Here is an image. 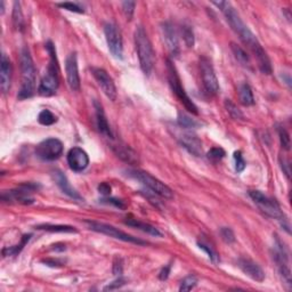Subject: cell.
I'll use <instances>...</instances> for the list:
<instances>
[{"label": "cell", "instance_id": "6da1fadb", "mask_svg": "<svg viewBox=\"0 0 292 292\" xmlns=\"http://www.w3.org/2000/svg\"><path fill=\"white\" fill-rule=\"evenodd\" d=\"M214 6L218 7L222 10V13L225 15L226 21L228 22L230 26L232 28L233 31L240 36L241 42L244 46H246L252 52V55L257 60L258 68L264 74H270L273 68H272L270 60L267 55L265 50L262 47L260 42H258L257 36H256L248 26L243 23L240 15L235 10V8L232 6L230 2H212Z\"/></svg>", "mask_w": 292, "mask_h": 292}, {"label": "cell", "instance_id": "7a4b0ae2", "mask_svg": "<svg viewBox=\"0 0 292 292\" xmlns=\"http://www.w3.org/2000/svg\"><path fill=\"white\" fill-rule=\"evenodd\" d=\"M20 64H21V88L18 92V100H23L30 98L36 92V66L32 56L28 48H23L20 54Z\"/></svg>", "mask_w": 292, "mask_h": 292}, {"label": "cell", "instance_id": "3957f363", "mask_svg": "<svg viewBox=\"0 0 292 292\" xmlns=\"http://www.w3.org/2000/svg\"><path fill=\"white\" fill-rule=\"evenodd\" d=\"M46 50L50 54V64H48L47 71L44 73L42 81H40L39 88H38V94L50 97L54 95L56 90L58 89L60 86V78H58V58H56V50L55 46L52 44V42H48L46 44Z\"/></svg>", "mask_w": 292, "mask_h": 292}, {"label": "cell", "instance_id": "277c9868", "mask_svg": "<svg viewBox=\"0 0 292 292\" xmlns=\"http://www.w3.org/2000/svg\"><path fill=\"white\" fill-rule=\"evenodd\" d=\"M135 46L142 71L150 76L154 66V50L143 26H138L135 31Z\"/></svg>", "mask_w": 292, "mask_h": 292}, {"label": "cell", "instance_id": "5b68a950", "mask_svg": "<svg viewBox=\"0 0 292 292\" xmlns=\"http://www.w3.org/2000/svg\"><path fill=\"white\" fill-rule=\"evenodd\" d=\"M127 174L129 177H132L134 178V180L142 182L145 188H148L151 192L156 194L158 196H161L164 198H174V192L172 190V188L166 185L164 182H162L161 180H158V178L150 175L148 172H143V170H138V169H129L127 170Z\"/></svg>", "mask_w": 292, "mask_h": 292}, {"label": "cell", "instance_id": "8992f818", "mask_svg": "<svg viewBox=\"0 0 292 292\" xmlns=\"http://www.w3.org/2000/svg\"><path fill=\"white\" fill-rule=\"evenodd\" d=\"M167 72H168V81H169L170 88H172L174 94L176 95L178 100L184 105L185 108L188 110L190 113L198 116V111L196 105L194 104L193 100L190 98L188 94H186L185 89L182 86L180 78V76H178L176 68L169 60H167Z\"/></svg>", "mask_w": 292, "mask_h": 292}, {"label": "cell", "instance_id": "52a82bcc", "mask_svg": "<svg viewBox=\"0 0 292 292\" xmlns=\"http://www.w3.org/2000/svg\"><path fill=\"white\" fill-rule=\"evenodd\" d=\"M249 196L264 214H267V216L270 218L283 222V225H284V222H286V214H283L281 206H280L276 201L266 196L265 194L259 192V190H249Z\"/></svg>", "mask_w": 292, "mask_h": 292}, {"label": "cell", "instance_id": "ba28073f", "mask_svg": "<svg viewBox=\"0 0 292 292\" xmlns=\"http://www.w3.org/2000/svg\"><path fill=\"white\" fill-rule=\"evenodd\" d=\"M84 224L87 225L89 230H94V232L108 235L110 238H114L116 240H121L124 242H128V243H134V244L137 246H145L148 244V242H145L143 240H140L132 235H129L127 233L122 232V230L116 228L114 226L108 225V224H104V222H94V220H84Z\"/></svg>", "mask_w": 292, "mask_h": 292}, {"label": "cell", "instance_id": "9c48e42d", "mask_svg": "<svg viewBox=\"0 0 292 292\" xmlns=\"http://www.w3.org/2000/svg\"><path fill=\"white\" fill-rule=\"evenodd\" d=\"M274 262L276 264L278 270L280 275L282 276L284 284L288 286V288H291V270L289 265V254L284 246L282 244L280 240L276 238V242L274 244V252H273Z\"/></svg>", "mask_w": 292, "mask_h": 292}, {"label": "cell", "instance_id": "30bf717a", "mask_svg": "<svg viewBox=\"0 0 292 292\" xmlns=\"http://www.w3.org/2000/svg\"><path fill=\"white\" fill-rule=\"evenodd\" d=\"M63 153V143L58 138H48L39 143L36 148V154L40 159L52 161L58 159Z\"/></svg>", "mask_w": 292, "mask_h": 292}, {"label": "cell", "instance_id": "8fae6325", "mask_svg": "<svg viewBox=\"0 0 292 292\" xmlns=\"http://www.w3.org/2000/svg\"><path fill=\"white\" fill-rule=\"evenodd\" d=\"M200 68L202 81H204V86L206 92H209L210 95L218 94L219 82L216 73H214L212 60L206 58V56H202L200 58Z\"/></svg>", "mask_w": 292, "mask_h": 292}, {"label": "cell", "instance_id": "7c38bea8", "mask_svg": "<svg viewBox=\"0 0 292 292\" xmlns=\"http://www.w3.org/2000/svg\"><path fill=\"white\" fill-rule=\"evenodd\" d=\"M104 34L106 39V44L111 54L116 58L121 60L124 55V44L122 38H121L120 31L118 30L116 24L106 23L104 26Z\"/></svg>", "mask_w": 292, "mask_h": 292}, {"label": "cell", "instance_id": "4fadbf2b", "mask_svg": "<svg viewBox=\"0 0 292 292\" xmlns=\"http://www.w3.org/2000/svg\"><path fill=\"white\" fill-rule=\"evenodd\" d=\"M92 73L94 76L97 84L100 87L108 98L111 100H116L118 96L116 87L114 82H113V79L108 76V73L104 68H92Z\"/></svg>", "mask_w": 292, "mask_h": 292}, {"label": "cell", "instance_id": "5bb4252c", "mask_svg": "<svg viewBox=\"0 0 292 292\" xmlns=\"http://www.w3.org/2000/svg\"><path fill=\"white\" fill-rule=\"evenodd\" d=\"M36 190L34 185L26 184L21 188L14 190H8V192H2V200L7 202H18L22 204H31L34 202V198L31 196L32 190Z\"/></svg>", "mask_w": 292, "mask_h": 292}, {"label": "cell", "instance_id": "9a60e30c", "mask_svg": "<svg viewBox=\"0 0 292 292\" xmlns=\"http://www.w3.org/2000/svg\"><path fill=\"white\" fill-rule=\"evenodd\" d=\"M66 72L68 87H70L71 90L73 92H79L81 82L78 68V58H76V52H71V54L66 58Z\"/></svg>", "mask_w": 292, "mask_h": 292}, {"label": "cell", "instance_id": "2e32d148", "mask_svg": "<svg viewBox=\"0 0 292 292\" xmlns=\"http://www.w3.org/2000/svg\"><path fill=\"white\" fill-rule=\"evenodd\" d=\"M161 31L162 36H164L166 46H167L170 55H172V58H177L180 52V47L175 26H174L170 22H164L161 26Z\"/></svg>", "mask_w": 292, "mask_h": 292}, {"label": "cell", "instance_id": "e0dca14e", "mask_svg": "<svg viewBox=\"0 0 292 292\" xmlns=\"http://www.w3.org/2000/svg\"><path fill=\"white\" fill-rule=\"evenodd\" d=\"M68 164L73 172H82L89 164V156L81 148H73L68 153Z\"/></svg>", "mask_w": 292, "mask_h": 292}, {"label": "cell", "instance_id": "ac0fdd59", "mask_svg": "<svg viewBox=\"0 0 292 292\" xmlns=\"http://www.w3.org/2000/svg\"><path fill=\"white\" fill-rule=\"evenodd\" d=\"M238 266L244 273L246 276L256 282H262L265 280V273L257 262L251 260L249 258H240L238 260Z\"/></svg>", "mask_w": 292, "mask_h": 292}, {"label": "cell", "instance_id": "d6986e66", "mask_svg": "<svg viewBox=\"0 0 292 292\" xmlns=\"http://www.w3.org/2000/svg\"><path fill=\"white\" fill-rule=\"evenodd\" d=\"M12 76H13V68H12L10 60L6 54H2V60H0V88H2L4 94L10 92Z\"/></svg>", "mask_w": 292, "mask_h": 292}, {"label": "cell", "instance_id": "ffe728a7", "mask_svg": "<svg viewBox=\"0 0 292 292\" xmlns=\"http://www.w3.org/2000/svg\"><path fill=\"white\" fill-rule=\"evenodd\" d=\"M180 143L182 148L188 150V151L196 156H201L204 154V148H202V142L196 135L192 132H186L180 137Z\"/></svg>", "mask_w": 292, "mask_h": 292}, {"label": "cell", "instance_id": "44dd1931", "mask_svg": "<svg viewBox=\"0 0 292 292\" xmlns=\"http://www.w3.org/2000/svg\"><path fill=\"white\" fill-rule=\"evenodd\" d=\"M52 178H54L56 185L58 186L64 194H66L68 196H70L71 198H73V200L84 201L82 196H81L80 194L72 188L71 184L68 180L66 176L64 175L62 172H60V170H55V172H52Z\"/></svg>", "mask_w": 292, "mask_h": 292}, {"label": "cell", "instance_id": "7402d4cb", "mask_svg": "<svg viewBox=\"0 0 292 292\" xmlns=\"http://www.w3.org/2000/svg\"><path fill=\"white\" fill-rule=\"evenodd\" d=\"M94 108H95V116H96V124L98 130L105 135L108 138H113V134L111 128H110L108 121L105 116L103 105L100 104L98 100H94Z\"/></svg>", "mask_w": 292, "mask_h": 292}, {"label": "cell", "instance_id": "603a6c76", "mask_svg": "<svg viewBox=\"0 0 292 292\" xmlns=\"http://www.w3.org/2000/svg\"><path fill=\"white\" fill-rule=\"evenodd\" d=\"M113 152L116 154L118 158H120L121 160H124V162H127L129 164H138V156L137 153L132 150L129 146L124 144H113L112 146Z\"/></svg>", "mask_w": 292, "mask_h": 292}, {"label": "cell", "instance_id": "cb8c5ba5", "mask_svg": "<svg viewBox=\"0 0 292 292\" xmlns=\"http://www.w3.org/2000/svg\"><path fill=\"white\" fill-rule=\"evenodd\" d=\"M124 224L128 225V226H130V227H134V228L143 230L144 233L148 234V235H152V236H156V238H161L162 236V233L160 232L159 230L156 228V227L150 225V224H148V222H140V220H138V219H136V218H132V217L126 218Z\"/></svg>", "mask_w": 292, "mask_h": 292}, {"label": "cell", "instance_id": "d4e9b609", "mask_svg": "<svg viewBox=\"0 0 292 292\" xmlns=\"http://www.w3.org/2000/svg\"><path fill=\"white\" fill-rule=\"evenodd\" d=\"M238 100L244 106H251L254 104V97L252 89L248 84H242L238 87Z\"/></svg>", "mask_w": 292, "mask_h": 292}, {"label": "cell", "instance_id": "484cf974", "mask_svg": "<svg viewBox=\"0 0 292 292\" xmlns=\"http://www.w3.org/2000/svg\"><path fill=\"white\" fill-rule=\"evenodd\" d=\"M31 236H32L31 234L23 235V238H21V241H20L18 244L13 246H7V248H4L2 249V256H4V257H10V256L18 254L24 249V246H26V243L30 241Z\"/></svg>", "mask_w": 292, "mask_h": 292}, {"label": "cell", "instance_id": "4316f807", "mask_svg": "<svg viewBox=\"0 0 292 292\" xmlns=\"http://www.w3.org/2000/svg\"><path fill=\"white\" fill-rule=\"evenodd\" d=\"M36 230H46V232L52 233H76V230L72 226L68 225H50V224H42L36 226Z\"/></svg>", "mask_w": 292, "mask_h": 292}, {"label": "cell", "instance_id": "83f0119b", "mask_svg": "<svg viewBox=\"0 0 292 292\" xmlns=\"http://www.w3.org/2000/svg\"><path fill=\"white\" fill-rule=\"evenodd\" d=\"M230 50H232V52H233L234 58H236V60L241 64V66H246V68L250 66L249 55L246 54V50H243L241 46H238V44L232 42V44H230Z\"/></svg>", "mask_w": 292, "mask_h": 292}, {"label": "cell", "instance_id": "f1b7e54d", "mask_svg": "<svg viewBox=\"0 0 292 292\" xmlns=\"http://www.w3.org/2000/svg\"><path fill=\"white\" fill-rule=\"evenodd\" d=\"M13 23L14 26L18 30H23L24 28V18L21 10V4L18 2H14V10H13Z\"/></svg>", "mask_w": 292, "mask_h": 292}, {"label": "cell", "instance_id": "f546056e", "mask_svg": "<svg viewBox=\"0 0 292 292\" xmlns=\"http://www.w3.org/2000/svg\"><path fill=\"white\" fill-rule=\"evenodd\" d=\"M180 34L186 46L188 48L193 47L194 42H196V39H194V32L192 30V28L188 26V24H182L180 26Z\"/></svg>", "mask_w": 292, "mask_h": 292}, {"label": "cell", "instance_id": "4dcf8cb0", "mask_svg": "<svg viewBox=\"0 0 292 292\" xmlns=\"http://www.w3.org/2000/svg\"><path fill=\"white\" fill-rule=\"evenodd\" d=\"M198 248L202 249L204 251H206V254H208V257L210 260H212L214 265H217V264H219V262H220V258H219V254L216 250H214L212 246H209L208 243H206V242H200L198 241Z\"/></svg>", "mask_w": 292, "mask_h": 292}, {"label": "cell", "instance_id": "1f68e13d", "mask_svg": "<svg viewBox=\"0 0 292 292\" xmlns=\"http://www.w3.org/2000/svg\"><path fill=\"white\" fill-rule=\"evenodd\" d=\"M225 108H226L227 112H228V114L230 116V118H232V119H234V120H243V119H244V116H243V113L240 111V110H238V108L230 100H225Z\"/></svg>", "mask_w": 292, "mask_h": 292}, {"label": "cell", "instance_id": "d6a6232c", "mask_svg": "<svg viewBox=\"0 0 292 292\" xmlns=\"http://www.w3.org/2000/svg\"><path fill=\"white\" fill-rule=\"evenodd\" d=\"M38 121L42 126H52L58 121V118L52 114L50 110H42L38 116Z\"/></svg>", "mask_w": 292, "mask_h": 292}, {"label": "cell", "instance_id": "836d02e7", "mask_svg": "<svg viewBox=\"0 0 292 292\" xmlns=\"http://www.w3.org/2000/svg\"><path fill=\"white\" fill-rule=\"evenodd\" d=\"M198 284V278L196 275H188L184 280H182L180 286V291H190Z\"/></svg>", "mask_w": 292, "mask_h": 292}, {"label": "cell", "instance_id": "e575fe53", "mask_svg": "<svg viewBox=\"0 0 292 292\" xmlns=\"http://www.w3.org/2000/svg\"><path fill=\"white\" fill-rule=\"evenodd\" d=\"M178 124L184 128H196L198 126L196 120L184 114V113H178Z\"/></svg>", "mask_w": 292, "mask_h": 292}, {"label": "cell", "instance_id": "d590c367", "mask_svg": "<svg viewBox=\"0 0 292 292\" xmlns=\"http://www.w3.org/2000/svg\"><path fill=\"white\" fill-rule=\"evenodd\" d=\"M278 132L280 136V143H281V146L286 150V151H289L290 146H291V140H290L289 132H288L283 127H278Z\"/></svg>", "mask_w": 292, "mask_h": 292}, {"label": "cell", "instance_id": "8d00e7d4", "mask_svg": "<svg viewBox=\"0 0 292 292\" xmlns=\"http://www.w3.org/2000/svg\"><path fill=\"white\" fill-rule=\"evenodd\" d=\"M206 156H208L209 160H212L214 162H217V161H220L222 159H224L225 156H226V153L222 148H212L208 152V154H206Z\"/></svg>", "mask_w": 292, "mask_h": 292}, {"label": "cell", "instance_id": "74e56055", "mask_svg": "<svg viewBox=\"0 0 292 292\" xmlns=\"http://www.w3.org/2000/svg\"><path fill=\"white\" fill-rule=\"evenodd\" d=\"M122 6V12L126 16V18L128 21H130L134 16V13H135V7H136V2H124L121 4Z\"/></svg>", "mask_w": 292, "mask_h": 292}, {"label": "cell", "instance_id": "f35d334b", "mask_svg": "<svg viewBox=\"0 0 292 292\" xmlns=\"http://www.w3.org/2000/svg\"><path fill=\"white\" fill-rule=\"evenodd\" d=\"M234 161H235V169H236V172H243L246 166V162L244 160V158H243L241 151L234 152Z\"/></svg>", "mask_w": 292, "mask_h": 292}, {"label": "cell", "instance_id": "ab89813d", "mask_svg": "<svg viewBox=\"0 0 292 292\" xmlns=\"http://www.w3.org/2000/svg\"><path fill=\"white\" fill-rule=\"evenodd\" d=\"M58 6L63 8V10H66L68 12H73V13H78V14L84 13L82 7H80L78 4H76V2H60V4H58Z\"/></svg>", "mask_w": 292, "mask_h": 292}, {"label": "cell", "instance_id": "60d3db41", "mask_svg": "<svg viewBox=\"0 0 292 292\" xmlns=\"http://www.w3.org/2000/svg\"><path fill=\"white\" fill-rule=\"evenodd\" d=\"M219 233H220V236L222 240H224L226 243H228V244L235 241L234 232L230 228V227H222L220 230H219Z\"/></svg>", "mask_w": 292, "mask_h": 292}, {"label": "cell", "instance_id": "b9f144b4", "mask_svg": "<svg viewBox=\"0 0 292 292\" xmlns=\"http://www.w3.org/2000/svg\"><path fill=\"white\" fill-rule=\"evenodd\" d=\"M126 283H127V280L124 278H122V275L121 276L118 278L114 281L108 283V284L104 288V291H112V290H116V289H120V288H122Z\"/></svg>", "mask_w": 292, "mask_h": 292}, {"label": "cell", "instance_id": "7bdbcfd3", "mask_svg": "<svg viewBox=\"0 0 292 292\" xmlns=\"http://www.w3.org/2000/svg\"><path fill=\"white\" fill-rule=\"evenodd\" d=\"M124 272V262L120 257H116L113 262V274L121 276Z\"/></svg>", "mask_w": 292, "mask_h": 292}, {"label": "cell", "instance_id": "ee69618b", "mask_svg": "<svg viewBox=\"0 0 292 292\" xmlns=\"http://www.w3.org/2000/svg\"><path fill=\"white\" fill-rule=\"evenodd\" d=\"M280 164H281V168L283 170V172L286 174V176L288 180H290V174H291V170H290V162L288 161L286 159H280Z\"/></svg>", "mask_w": 292, "mask_h": 292}, {"label": "cell", "instance_id": "f6af8a7d", "mask_svg": "<svg viewBox=\"0 0 292 292\" xmlns=\"http://www.w3.org/2000/svg\"><path fill=\"white\" fill-rule=\"evenodd\" d=\"M111 190H112L111 186H110L108 182H100L98 185V192L104 196H108L110 194H111Z\"/></svg>", "mask_w": 292, "mask_h": 292}, {"label": "cell", "instance_id": "bcb514c9", "mask_svg": "<svg viewBox=\"0 0 292 292\" xmlns=\"http://www.w3.org/2000/svg\"><path fill=\"white\" fill-rule=\"evenodd\" d=\"M103 201L106 202V204H113V206H116V208H119V209H124L126 208L124 202L121 201V200H118V198H104Z\"/></svg>", "mask_w": 292, "mask_h": 292}, {"label": "cell", "instance_id": "7dc6e473", "mask_svg": "<svg viewBox=\"0 0 292 292\" xmlns=\"http://www.w3.org/2000/svg\"><path fill=\"white\" fill-rule=\"evenodd\" d=\"M170 268H172V265H170V264H168L167 266H164V268L161 270L160 274H159V278L161 280V281H166V280L168 278L169 273H170Z\"/></svg>", "mask_w": 292, "mask_h": 292}, {"label": "cell", "instance_id": "c3c4849f", "mask_svg": "<svg viewBox=\"0 0 292 292\" xmlns=\"http://www.w3.org/2000/svg\"><path fill=\"white\" fill-rule=\"evenodd\" d=\"M0 5H2V14H4V12H5V10H4V6H5V4H4V2H0Z\"/></svg>", "mask_w": 292, "mask_h": 292}]
</instances>
